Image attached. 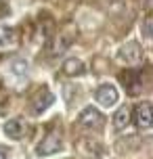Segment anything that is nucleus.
Masks as SVG:
<instances>
[{
	"label": "nucleus",
	"mask_w": 153,
	"mask_h": 159,
	"mask_svg": "<svg viewBox=\"0 0 153 159\" xmlns=\"http://www.w3.org/2000/svg\"><path fill=\"white\" fill-rule=\"evenodd\" d=\"M15 38L13 30H7V27H0V44H11Z\"/></svg>",
	"instance_id": "obj_10"
},
{
	"label": "nucleus",
	"mask_w": 153,
	"mask_h": 159,
	"mask_svg": "<svg viewBox=\"0 0 153 159\" xmlns=\"http://www.w3.org/2000/svg\"><path fill=\"white\" fill-rule=\"evenodd\" d=\"M23 132H25V126H23L21 119H11V121L4 124V134L8 138H13V140H19L23 136Z\"/></svg>",
	"instance_id": "obj_6"
},
{
	"label": "nucleus",
	"mask_w": 153,
	"mask_h": 159,
	"mask_svg": "<svg viewBox=\"0 0 153 159\" xmlns=\"http://www.w3.org/2000/svg\"><path fill=\"white\" fill-rule=\"evenodd\" d=\"M40 94L44 96V101H40V98H36V101H34V113L46 111V109H49V105H53V101H55V96L50 94L49 90H42Z\"/></svg>",
	"instance_id": "obj_9"
},
{
	"label": "nucleus",
	"mask_w": 153,
	"mask_h": 159,
	"mask_svg": "<svg viewBox=\"0 0 153 159\" xmlns=\"http://www.w3.org/2000/svg\"><path fill=\"white\" fill-rule=\"evenodd\" d=\"M153 19L151 17H147L145 21H143V38H147V40H151L153 38Z\"/></svg>",
	"instance_id": "obj_11"
},
{
	"label": "nucleus",
	"mask_w": 153,
	"mask_h": 159,
	"mask_svg": "<svg viewBox=\"0 0 153 159\" xmlns=\"http://www.w3.org/2000/svg\"><path fill=\"white\" fill-rule=\"evenodd\" d=\"M128 124H130V109L128 107H120V109L115 111V115H113V128L120 132V130H124Z\"/></svg>",
	"instance_id": "obj_7"
},
{
	"label": "nucleus",
	"mask_w": 153,
	"mask_h": 159,
	"mask_svg": "<svg viewBox=\"0 0 153 159\" xmlns=\"http://www.w3.org/2000/svg\"><path fill=\"white\" fill-rule=\"evenodd\" d=\"M63 71L67 75H80L84 71V63H82L80 59H67L63 63Z\"/></svg>",
	"instance_id": "obj_8"
},
{
	"label": "nucleus",
	"mask_w": 153,
	"mask_h": 159,
	"mask_svg": "<svg viewBox=\"0 0 153 159\" xmlns=\"http://www.w3.org/2000/svg\"><path fill=\"white\" fill-rule=\"evenodd\" d=\"M120 59L126 65H137L143 61V48L138 46L137 42H128L120 48Z\"/></svg>",
	"instance_id": "obj_3"
},
{
	"label": "nucleus",
	"mask_w": 153,
	"mask_h": 159,
	"mask_svg": "<svg viewBox=\"0 0 153 159\" xmlns=\"http://www.w3.org/2000/svg\"><path fill=\"white\" fill-rule=\"evenodd\" d=\"M0 159H7V155H4V153L0 151Z\"/></svg>",
	"instance_id": "obj_12"
},
{
	"label": "nucleus",
	"mask_w": 153,
	"mask_h": 159,
	"mask_svg": "<svg viewBox=\"0 0 153 159\" xmlns=\"http://www.w3.org/2000/svg\"><path fill=\"white\" fill-rule=\"evenodd\" d=\"M130 121H134V126L138 130H149L153 124V109H151V103H141L134 107V111H132V119Z\"/></svg>",
	"instance_id": "obj_1"
},
{
	"label": "nucleus",
	"mask_w": 153,
	"mask_h": 159,
	"mask_svg": "<svg viewBox=\"0 0 153 159\" xmlns=\"http://www.w3.org/2000/svg\"><path fill=\"white\" fill-rule=\"evenodd\" d=\"M95 96H97L99 105H103V107H113V105L118 103V98H120L118 88L111 86V84H103V86H99Z\"/></svg>",
	"instance_id": "obj_4"
},
{
	"label": "nucleus",
	"mask_w": 153,
	"mask_h": 159,
	"mask_svg": "<svg viewBox=\"0 0 153 159\" xmlns=\"http://www.w3.org/2000/svg\"><path fill=\"white\" fill-rule=\"evenodd\" d=\"M78 121H80V126L88 128V130H101L105 119H103V115H101L95 107H86V109L80 113Z\"/></svg>",
	"instance_id": "obj_2"
},
{
	"label": "nucleus",
	"mask_w": 153,
	"mask_h": 159,
	"mask_svg": "<svg viewBox=\"0 0 153 159\" xmlns=\"http://www.w3.org/2000/svg\"><path fill=\"white\" fill-rule=\"evenodd\" d=\"M59 149H61V140H59L57 134H49L42 140V144H38V153H40V155H53V153H57Z\"/></svg>",
	"instance_id": "obj_5"
}]
</instances>
